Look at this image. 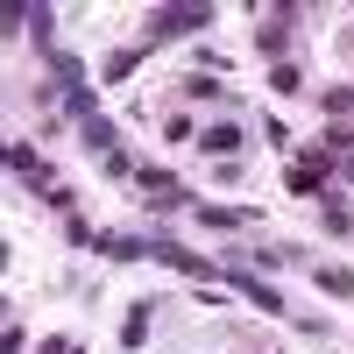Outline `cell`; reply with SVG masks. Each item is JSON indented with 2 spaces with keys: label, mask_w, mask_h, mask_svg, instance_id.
Masks as SVG:
<instances>
[{
  "label": "cell",
  "mask_w": 354,
  "mask_h": 354,
  "mask_svg": "<svg viewBox=\"0 0 354 354\" xmlns=\"http://www.w3.org/2000/svg\"><path fill=\"white\" fill-rule=\"evenodd\" d=\"M106 177H135V156L128 149H106Z\"/></svg>",
  "instance_id": "16"
},
{
  "label": "cell",
  "mask_w": 354,
  "mask_h": 354,
  "mask_svg": "<svg viewBox=\"0 0 354 354\" xmlns=\"http://www.w3.org/2000/svg\"><path fill=\"white\" fill-rule=\"evenodd\" d=\"M227 277H234V283H241V290H248V305H255V312H283V298H277V290H270V283H255L248 270H227Z\"/></svg>",
  "instance_id": "7"
},
{
  "label": "cell",
  "mask_w": 354,
  "mask_h": 354,
  "mask_svg": "<svg viewBox=\"0 0 354 354\" xmlns=\"http://www.w3.org/2000/svg\"><path fill=\"white\" fill-rule=\"evenodd\" d=\"M326 149H333V156H354V128H347V121L326 128Z\"/></svg>",
  "instance_id": "15"
},
{
  "label": "cell",
  "mask_w": 354,
  "mask_h": 354,
  "mask_svg": "<svg viewBox=\"0 0 354 354\" xmlns=\"http://www.w3.org/2000/svg\"><path fill=\"white\" fill-rule=\"evenodd\" d=\"M192 220H198V227H220V234H227V227H248L255 213H241V205H192Z\"/></svg>",
  "instance_id": "5"
},
{
  "label": "cell",
  "mask_w": 354,
  "mask_h": 354,
  "mask_svg": "<svg viewBox=\"0 0 354 354\" xmlns=\"http://www.w3.org/2000/svg\"><path fill=\"white\" fill-rule=\"evenodd\" d=\"M290 21H298V8H277L270 21L255 28V43H262V50H283V36H290Z\"/></svg>",
  "instance_id": "6"
},
{
  "label": "cell",
  "mask_w": 354,
  "mask_h": 354,
  "mask_svg": "<svg viewBox=\"0 0 354 354\" xmlns=\"http://www.w3.org/2000/svg\"><path fill=\"white\" fill-rule=\"evenodd\" d=\"M326 156H319V149H305V156H290V177H283V185H290V198H326L333 185H326Z\"/></svg>",
  "instance_id": "1"
},
{
  "label": "cell",
  "mask_w": 354,
  "mask_h": 354,
  "mask_svg": "<svg viewBox=\"0 0 354 354\" xmlns=\"http://www.w3.org/2000/svg\"><path fill=\"white\" fill-rule=\"evenodd\" d=\"M142 333H149V305H135V312H128V326H121V347L135 354V347H142Z\"/></svg>",
  "instance_id": "9"
},
{
  "label": "cell",
  "mask_w": 354,
  "mask_h": 354,
  "mask_svg": "<svg viewBox=\"0 0 354 354\" xmlns=\"http://www.w3.org/2000/svg\"><path fill=\"white\" fill-rule=\"evenodd\" d=\"M135 64H142V50H113V57H106V71H100V78H135Z\"/></svg>",
  "instance_id": "12"
},
{
  "label": "cell",
  "mask_w": 354,
  "mask_h": 354,
  "mask_svg": "<svg viewBox=\"0 0 354 354\" xmlns=\"http://www.w3.org/2000/svg\"><path fill=\"white\" fill-rule=\"evenodd\" d=\"M156 262H170V270H185V277H213V262H205V255L177 248V241H163V234H156Z\"/></svg>",
  "instance_id": "4"
},
{
  "label": "cell",
  "mask_w": 354,
  "mask_h": 354,
  "mask_svg": "<svg viewBox=\"0 0 354 354\" xmlns=\"http://www.w3.org/2000/svg\"><path fill=\"white\" fill-rule=\"evenodd\" d=\"M205 21H213V8H205V0H192V8H156L149 36H185V28H205Z\"/></svg>",
  "instance_id": "2"
},
{
  "label": "cell",
  "mask_w": 354,
  "mask_h": 354,
  "mask_svg": "<svg viewBox=\"0 0 354 354\" xmlns=\"http://www.w3.org/2000/svg\"><path fill=\"white\" fill-rule=\"evenodd\" d=\"M8 170H15V177H43V163H36L28 142H15V149H8Z\"/></svg>",
  "instance_id": "11"
},
{
  "label": "cell",
  "mask_w": 354,
  "mask_h": 354,
  "mask_svg": "<svg viewBox=\"0 0 354 354\" xmlns=\"http://www.w3.org/2000/svg\"><path fill=\"white\" fill-rule=\"evenodd\" d=\"M43 354H71V340H43Z\"/></svg>",
  "instance_id": "17"
},
{
  "label": "cell",
  "mask_w": 354,
  "mask_h": 354,
  "mask_svg": "<svg viewBox=\"0 0 354 354\" xmlns=\"http://www.w3.org/2000/svg\"><path fill=\"white\" fill-rule=\"evenodd\" d=\"M248 142V128L241 121H213V128H198V149L205 156H220V163H234V149Z\"/></svg>",
  "instance_id": "3"
},
{
  "label": "cell",
  "mask_w": 354,
  "mask_h": 354,
  "mask_svg": "<svg viewBox=\"0 0 354 354\" xmlns=\"http://www.w3.org/2000/svg\"><path fill=\"white\" fill-rule=\"evenodd\" d=\"M319 106H326L333 121H340V113H354V85H326V93H319Z\"/></svg>",
  "instance_id": "10"
},
{
  "label": "cell",
  "mask_w": 354,
  "mask_h": 354,
  "mask_svg": "<svg viewBox=\"0 0 354 354\" xmlns=\"http://www.w3.org/2000/svg\"><path fill=\"white\" fill-rule=\"evenodd\" d=\"M78 135H85V149H113V121H100V113H93Z\"/></svg>",
  "instance_id": "13"
},
{
  "label": "cell",
  "mask_w": 354,
  "mask_h": 354,
  "mask_svg": "<svg viewBox=\"0 0 354 354\" xmlns=\"http://www.w3.org/2000/svg\"><path fill=\"white\" fill-rule=\"evenodd\" d=\"M270 85H277V93L290 100V93H298V85H305V71H298V64H277V71H270Z\"/></svg>",
  "instance_id": "14"
},
{
  "label": "cell",
  "mask_w": 354,
  "mask_h": 354,
  "mask_svg": "<svg viewBox=\"0 0 354 354\" xmlns=\"http://www.w3.org/2000/svg\"><path fill=\"white\" fill-rule=\"evenodd\" d=\"M312 283L333 290V298H354V270H333V262H326V270H312Z\"/></svg>",
  "instance_id": "8"
}]
</instances>
